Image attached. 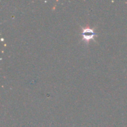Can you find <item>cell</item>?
<instances>
[{
	"mask_svg": "<svg viewBox=\"0 0 127 127\" xmlns=\"http://www.w3.org/2000/svg\"><path fill=\"white\" fill-rule=\"evenodd\" d=\"M82 35L83 37V39L85 40H90L91 39L93 38L95 35V32L93 29H85L83 30Z\"/></svg>",
	"mask_w": 127,
	"mask_h": 127,
	"instance_id": "6da1fadb",
	"label": "cell"
}]
</instances>
